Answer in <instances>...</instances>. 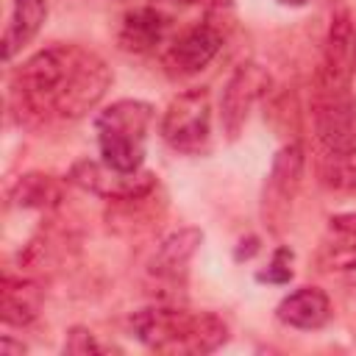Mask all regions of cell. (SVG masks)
<instances>
[{
  "mask_svg": "<svg viewBox=\"0 0 356 356\" xmlns=\"http://www.w3.org/2000/svg\"><path fill=\"white\" fill-rule=\"evenodd\" d=\"M172 8H209L214 0H167Z\"/></svg>",
  "mask_w": 356,
  "mask_h": 356,
  "instance_id": "obj_21",
  "label": "cell"
},
{
  "mask_svg": "<svg viewBox=\"0 0 356 356\" xmlns=\"http://www.w3.org/2000/svg\"><path fill=\"white\" fill-rule=\"evenodd\" d=\"M300 175H303V147L298 142H289L273 159V170L261 192V220L273 234H281L289 217L292 200L300 186Z\"/></svg>",
  "mask_w": 356,
  "mask_h": 356,
  "instance_id": "obj_6",
  "label": "cell"
},
{
  "mask_svg": "<svg viewBox=\"0 0 356 356\" xmlns=\"http://www.w3.org/2000/svg\"><path fill=\"white\" fill-rule=\"evenodd\" d=\"M47 3L44 0H14L6 33H3V58L11 61L44 25Z\"/></svg>",
  "mask_w": 356,
  "mask_h": 356,
  "instance_id": "obj_14",
  "label": "cell"
},
{
  "mask_svg": "<svg viewBox=\"0 0 356 356\" xmlns=\"http://www.w3.org/2000/svg\"><path fill=\"white\" fill-rule=\"evenodd\" d=\"M111 86L106 61L78 44H50L33 53L11 78V95L28 117L81 120Z\"/></svg>",
  "mask_w": 356,
  "mask_h": 356,
  "instance_id": "obj_1",
  "label": "cell"
},
{
  "mask_svg": "<svg viewBox=\"0 0 356 356\" xmlns=\"http://www.w3.org/2000/svg\"><path fill=\"white\" fill-rule=\"evenodd\" d=\"M131 334L156 353H211L228 339V325L214 312L147 306L131 314Z\"/></svg>",
  "mask_w": 356,
  "mask_h": 356,
  "instance_id": "obj_2",
  "label": "cell"
},
{
  "mask_svg": "<svg viewBox=\"0 0 356 356\" xmlns=\"http://www.w3.org/2000/svg\"><path fill=\"white\" fill-rule=\"evenodd\" d=\"M259 250V236H248V239H242L239 242V248H236V261H242V259H250L253 253Z\"/></svg>",
  "mask_w": 356,
  "mask_h": 356,
  "instance_id": "obj_19",
  "label": "cell"
},
{
  "mask_svg": "<svg viewBox=\"0 0 356 356\" xmlns=\"http://www.w3.org/2000/svg\"><path fill=\"white\" fill-rule=\"evenodd\" d=\"M153 106L145 100H117L95 117L97 147L106 164L117 170H142Z\"/></svg>",
  "mask_w": 356,
  "mask_h": 356,
  "instance_id": "obj_3",
  "label": "cell"
},
{
  "mask_svg": "<svg viewBox=\"0 0 356 356\" xmlns=\"http://www.w3.org/2000/svg\"><path fill=\"white\" fill-rule=\"evenodd\" d=\"M64 200V184L44 172H28L17 178L8 192V203L17 209H53Z\"/></svg>",
  "mask_w": 356,
  "mask_h": 356,
  "instance_id": "obj_15",
  "label": "cell"
},
{
  "mask_svg": "<svg viewBox=\"0 0 356 356\" xmlns=\"http://www.w3.org/2000/svg\"><path fill=\"white\" fill-rule=\"evenodd\" d=\"M267 89H270V75L264 67L248 61L234 70L220 97V120H222V131L228 139L239 136L250 108L267 95Z\"/></svg>",
  "mask_w": 356,
  "mask_h": 356,
  "instance_id": "obj_8",
  "label": "cell"
},
{
  "mask_svg": "<svg viewBox=\"0 0 356 356\" xmlns=\"http://www.w3.org/2000/svg\"><path fill=\"white\" fill-rule=\"evenodd\" d=\"M11 353H19L22 356L25 353V345L22 342H11L8 337H3L0 339V356H11Z\"/></svg>",
  "mask_w": 356,
  "mask_h": 356,
  "instance_id": "obj_20",
  "label": "cell"
},
{
  "mask_svg": "<svg viewBox=\"0 0 356 356\" xmlns=\"http://www.w3.org/2000/svg\"><path fill=\"white\" fill-rule=\"evenodd\" d=\"M170 14L159 6H136L122 17L120 25V47L128 53H150L156 50L170 31Z\"/></svg>",
  "mask_w": 356,
  "mask_h": 356,
  "instance_id": "obj_10",
  "label": "cell"
},
{
  "mask_svg": "<svg viewBox=\"0 0 356 356\" xmlns=\"http://www.w3.org/2000/svg\"><path fill=\"white\" fill-rule=\"evenodd\" d=\"M278 320L300 328V331H314L323 328L331 317V300L320 286H300L295 292H289L281 303H278Z\"/></svg>",
  "mask_w": 356,
  "mask_h": 356,
  "instance_id": "obj_12",
  "label": "cell"
},
{
  "mask_svg": "<svg viewBox=\"0 0 356 356\" xmlns=\"http://www.w3.org/2000/svg\"><path fill=\"white\" fill-rule=\"evenodd\" d=\"M222 47V36L214 25L209 22H197L192 28H186L178 39H172V44L167 47V64L172 72L178 75H195L200 72Z\"/></svg>",
  "mask_w": 356,
  "mask_h": 356,
  "instance_id": "obj_9",
  "label": "cell"
},
{
  "mask_svg": "<svg viewBox=\"0 0 356 356\" xmlns=\"http://www.w3.org/2000/svg\"><path fill=\"white\" fill-rule=\"evenodd\" d=\"M314 134L331 156H356V100L345 89H323L314 103Z\"/></svg>",
  "mask_w": 356,
  "mask_h": 356,
  "instance_id": "obj_7",
  "label": "cell"
},
{
  "mask_svg": "<svg viewBox=\"0 0 356 356\" xmlns=\"http://www.w3.org/2000/svg\"><path fill=\"white\" fill-rule=\"evenodd\" d=\"M67 184L97 195L103 200H125V197H142L159 189V175L147 172V170H117L111 164L92 161V159H81L70 167L67 172Z\"/></svg>",
  "mask_w": 356,
  "mask_h": 356,
  "instance_id": "obj_5",
  "label": "cell"
},
{
  "mask_svg": "<svg viewBox=\"0 0 356 356\" xmlns=\"http://www.w3.org/2000/svg\"><path fill=\"white\" fill-rule=\"evenodd\" d=\"M203 242V231L200 228H181L175 234H170L156 256L150 259L147 264V273L156 278V281H164V284H175V281H184L186 275V264L189 259L195 256L197 245Z\"/></svg>",
  "mask_w": 356,
  "mask_h": 356,
  "instance_id": "obj_11",
  "label": "cell"
},
{
  "mask_svg": "<svg viewBox=\"0 0 356 356\" xmlns=\"http://www.w3.org/2000/svg\"><path fill=\"white\" fill-rule=\"evenodd\" d=\"M331 184L356 192V164H348V167H339L337 172H331Z\"/></svg>",
  "mask_w": 356,
  "mask_h": 356,
  "instance_id": "obj_18",
  "label": "cell"
},
{
  "mask_svg": "<svg viewBox=\"0 0 356 356\" xmlns=\"http://www.w3.org/2000/svg\"><path fill=\"white\" fill-rule=\"evenodd\" d=\"M353 58H356V28H353Z\"/></svg>",
  "mask_w": 356,
  "mask_h": 356,
  "instance_id": "obj_23",
  "label": "cell"
},
{
  "mask_svg": "<svg viewBox=\"0 0 356 356\" xmlns=\"http://www.w3.org/2000/svg\"><path fill=\"white\" fill-rule=\"evenodd\" d=\"M42 289L31 278H14L3 275V289H0V317L6 325H28L31 320L39 317L42 309Z\"/></svg>",
  "mask_w": 356,
  "mask_h": 356,
  "instance_id": "obj_13",
  "label": "cell"
},
{
  "mask_svg": "<svg viewBox=\"0 0 356 356\" xmlns=\"http://www.w3.org/2000/svg\"><path fill=\"white\" fill-rule=\"evenodd\" d=\"M281 6H289V8H300V6H306L309 0H278Z\"/></svg>",
  "mask_w": 356,
  "mask_h": 356,
  "instance_id": "obj_22",
  "label": "cell"
},
{
  "mask_svg": "<svg viewBox=\"0 0 356 356\" xmlns=\"http://www.w3.org/2000/svg\"><path fill=\"white\" fill-rule=\"evenodd\" d=\"M292 278V250L289 248H278L267 264V270L256 273V281L261 284H289Z\"/></svg>",
  "mask_w": 356,
  "mask_h": 356,
  "instance_id": "obj_16",
  "label": "cell"
},
{
  "mask_svg": "<svg viewBox=\"0 0 356 356\" xmlns=\"http://www.w3.org/2000/svg\"><path fill=\"white\" fill-rule=\"evenodd\" d=\"M161 139L178 153H203L211 139V100L206 89L181 92L161 117Z\"/></svg>",
  "mask_w": 356,
  "mask_h": 356,
  "instance_id": "obj_4",
  "label": "cell"
},
{
  "mask_svg": "<svg viewBox=\"0 0 356 356\" xmlns=\"http://www.w3.org/2000/svg\"><path fill=\"white\" fill-rule=\"evenodd\" d=\"M108 348L97 342V337L86 328H70L67 342H64V353H75V356H86V353H106Z\"/></svg>",
  "mask_w": 356,
  "mask_h": 356,
  "instance_id": "obj_17",
  "label": "cell"
}]
</instances>
